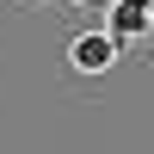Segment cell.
<instances>
[{
	"label": "cell",
	"instance_id": "cell-1",
	"mask_svg": "<svg viewBox=\"0 0 154 154\" xmlns=\"http://www.w3.org/2000/svg\"><path fill=\"white\" fill-rule=\"evenodd\" d=\"M117 62L123 56L105 37V25H80V31L68 37V49H62V74H68V80H105Z\"/></svg>",
	"mask_w": 154,
	"mask_h": 154
},
{
	"label": "cell",
	"instance_id": "cell-2",
	"mask_svg": "<svg viewBox=\"0 0 154 154\" xmlns=\"http://www.w3.org/2000/svg\"><path fill=\"white\" fill-rule=\"evenodd\" d=\"M105 37L117 43V56H136V49L154 37V19H148V0H111L105 6Z\"/></svg>",
	"mask_w": 154,
	"mask_h": 154
}]
</instances>
